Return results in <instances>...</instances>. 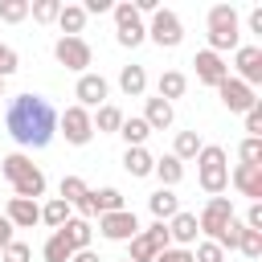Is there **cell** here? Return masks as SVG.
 Instances as JSON below:
<instances>
[{"mask_svg": "<svg viewBox=\"0 0 262 262\" xmlns=\"http://www.w3.org/2000/svg\"><path fill=\"white\" fill-rule=\"evenodd\" d=\"M4 131L20 147H49L53 135H57V111L41 94H16V98H8Z\"/></svg>", "mask_w": 262, "mask_h": 262, "instance_id": "1", "label": "cell"}, {"mask_svg": "<svg viewBox=\"0 0 262 262\" xmlns=\"http://www.w3.org/2000/svg\"><path fill=\"white\" fill-rule=\"evenodd\" d=\"M0 172L8 176L12 192H16V196H25V201H37V196L45 192V172H41L25 151H8V156L0 160Z\"/></svg>", "mask_w": 262, "mask_h": 262, "instance_id": "2", "label": "cell"}, {"mask_svg": "<svg viewBox=\"0 0 262 262\" xmlns=\"http://www.w3.org/2000/svg\"><path fill=\"white\" fill-rule=\"evenodd\" d=\"M196 184L209 196H221L229 188V156H225V147L201 143V151H196Z\"/></svg>", "mask_w": 262, "mask_h": 262, "instance_id": "3", "label": "cell"}, {"mask_svg": "<svg viewBox=\"0 0 262 262\" xmlns=\"http://www.w3.org/2000/svg\"><path fill=\"white\" fill-rule=\"evenodd\" d=\"M205 25H209V49L213 53H225V49L242 45V16H237L233 4H213Z\"/></svg>", "mask_w": 262, "mask_h": 262, "instance_id": "4", "label": "cell"}, {"mask_svg": "<svg viewBox=\"0 0 262 262\" xmlns=\"http://www.w3.org/2000/svg\"><path fill=\"white\" fill-rule=\"evenodd\" d=\"M111 12H115V41H119L123 49L143 45L147 25H143V16L135 12V4H131V0H119V4H111Z\"/></svg>", "mask_w": 262, "mask_h": 262, "instance_id": "5", "label": "cell"}, {"mask_svg": "<svg viewBox=\"0 0 262 262\" xmlns=\"http://www.w3.org/2000/svg\"><path fill=\"white\" fill-rule=\"evenodd\" d=\"M57 135H66V143H74V147H86V143L94 139L90 111H82L78 102H74V106H66V111L57 115Z\"/></svg>", "mask_w": 262, "mask_h": 262, "instance_id": "6", "label": "cell"}, {"mask_svg": "<svg viewBox=\"0 0 262 262\" xmlns=\"http://www.w3.org/2000/svg\"><path fill=\"white\" fill-rule=\"evenodd\" d=\"M53 57H57V66H66V70H74V74H90L94 49H90L82 37H57V41H53Z\"/></svg>", "mask_w": 262, "mask_h": 262, "instance_id": "7", "label": "cell"}, {"mask_svg": "<svg viewBox=\"0 0 262 262\" xmlns=\"http://www.w3.org/2000/svg\"><path fill=\"white\" fill-rule=\"evenodd\" d=\"M147 37H151L160 49H176V45L184 41V25H180V16H176L172 8H156V12H151V25H147Z\"/></svg>", "mask_w": 262, "mask_h": 262, "instance_id": "8", "label": "cell"}, {"mask_svg": "<svg viewBox=\"0 0 262 262\" xmlns=\"http://www.w3.org/2000/svg\"><path fill=\"white\" fill-rule=\"evenodd\" d=\"M229 217H233V205H229V196H209V205L196 213V229H201L209 242H217V233L229 225Z\"/></svg>", "mask_w": 262, "mask_h": 262, "instance_id": "9", "label": "cell"}, {"mask_svg": "<svg viewBox=\"0 0 262 262\" xmlns=\"http://www.w3.org/2000/svg\"><path fill=\"white\" fill-rule=\"evenodd\" d=\"M98 233H102L106 242H131V237L139 233V217H135L131 209L102 213V217H98Z\"/></svg>", "mask_w": 262, "mask_h": 262, "instance_id": "10", "label": "cell"}, {"mask_svg": "<svg viewBox=\"0 0 262 262\" xmlns=\"http://www.w3.org/2000/svg\"><path fill=\"white\" fill-rule=\"evenodd\" d=\"M106 94H111V86H106V78H102V74H78L74 98H78V106H82V111H98V106L106 102Z\"/></svg>", "mask_w": 262, "mask_h": 262, "instance_id": "11", "label": "cell"}, {"mask_svg": "<svg viewBox=\"0 0 262 262\" xmlns=\"http://www.w3.org/2000/svg\"><path fill=\"white\" fill-rule=\"evenodd\" d=\"M233 66H237V82H246L254 90L262 82V45H237L233 49Z\"/></svg>", "mask_w": 262, "mask_h": 262, "instance_id": "12", "label": "cell"}, {"mask_svg": "<svg viewBox=\"0 0 262 262\" xmlns=\"http://www.w3.org/2000/svg\"><path fill=\"white\" fill-rule=\"evenodd\" d=\"M192 66H196V82L201 86H221L225 78H229V66H225V57L221 53H213V49H201L196 57H192Z\"/></svg>", "mask_w": 262, "mask_h": 262, "instance_id": "13", "label": "cell"}, {"mask_svg": "<svg viewBox=\"0 0 262 262\" xmlns=\"http://www.w3.org/2000/svg\"><path fill=\"white\" fill-rule=\"evenodd\" d=\"M217 94H221V102H225V111H233V115H246L254 102H258V94L246 86V82H237V78H225L221 86H217Z\"/></svg>", "mask_w": 262, "mask_h": 262, "instance_id": "14", "label": "cell"}, {"mask_svg": "<svg viewBox=\"0 0 262 262\" xmlns=\"http://www.w3.org/2000/svg\"><path fill=\"white\" fill-rule=\"evenodd\" d=\"M4 217H8L12 229H33V225L41 221V205H37V201H25V196H12L8 209H4Z\"/></svg>", "mask_w": 262, "mask_h": 262, "instance_id": "15", "label": "cell"}, {"mask_svg": "<svg viewBox=\"0 0 262 262\" xmlns=\"http://www.w3.org/2000/svg\"><path fill=\"white\" fill-rule=\"evenodd\" d=\"M229 180H233V188H237L242 196H250V205L262 201V168H254V164H237Z\"/></svg>", "mask_w": 262, "mask_h": 262, "instance_id": "16", "label": "cell"}, {"mask_svg": "<svg viewBox=\"0 0 262 262\" xmlns=\"http://www.w3.org/2000/svg\"><path fill=\"white\" fill-rule=\"evenodd\" d=\"M164 225H168L172 246H180V250H188V246L196 242V233H201V229H196V213H184V209H180L172 221H164Z\"/></svg>", "mask_w": 262, "mask_h": 262, "instance_id": "17", "label": "cell"}, {"mask_svg": "<svg viewBox=\"0 0 262 262\" xmlns=\"http://www.w3.org/2000/svg\"><path fill=\"white\" fill-rule=\"evenodd\" d=\"M147 209H151L156 221H172V217L180 213V196H176L172 188H156V192L147 196Z\"/></svg>", "mask_w": 262, "mask_h": 262, "instance_id": "18", "label": "cell"}, {"mask_svg": "<svg viewBox=\"0 0 262 262\" xmlns=\"http://www.w3.org/2000/svg\"><path fill=\"white\" fill-rule=\"evenodd\" d=\"M66 242H70V250L78 254V250H90V237H94V229H90V221H82V217H70L61 229H57Z\"/></svg>", "mask_w": 262, "mask_h": 262, "instance_id": "19", "label": "cell"}, {"mask_svg": "<svg viewBox=\"0 0 262 262\" xmlns=\"http://www.w3.org/2000/svg\"><path fill=\"white\" fill-rule=\"evenodd\" d=\"M151 131H168L172 127V102H164V98H147V106H143V115H139Z\"/></svg>", "mask_w": 262, "mask_h": 262, "instance_id": "20", "label": "cell"}, {"mask_svg": "<svg viewBox=\"0 0 262 262\" xmlns=\"http://www.w3.org/2000/svg\"><path fill=\"white\" fill-rule=\"evenodd\" d=\"M123 119H127V115H123L115 102H102V106H98V115H90V123H94V131H98V135H119Z\"/></svg>", "mask_w": 262, "mask_h": 262, "instance_id": "21", "label": "cell"}, {"mask_svg": "<svg viewBox=\"0 0 262 262\" xmlns=\"http://www.w3.org/2000/svg\"><path fill=\"white\" fill-rule=\"evenodd\" d=\"M123 168H127V176H151V168H156V156L147 151V147H127L123 151Z\"/></svg>", "mask_w": 262, "mask_h": 262, "instance_id": "22", "label": "cell"}, {"mask_svg": "<svg viewBox=\"0 0 262 262\" xmlns=\"http://www.w3.org/2000/svg\"><path fill=\"white\" fill-rule=\"evenodd\" d=\"M151 176H160V188H176V184L184 180V164H180V160L168 151V156H160V160H156Z\"/></svg>", "mask_w": 262, "mask_h": 262, "instance_id": "23", "label": "cell"}, {"mask_svg": "<svg viewBox=\"0 0 262 262\" xmlns=\"http://www.w3.org/2000/svg\"><path fill=\"white\" fill-rule=\"evenodd\" d=\"M119 90H123L127 98H139V94L147 90V70H143V66H123V70H119Z\"/></svg>", "mask_w": 262, "mask_h": 262, "instance_id": "24", "label": "cell"}, {"mask_svg": "<svg viewBox=\"0 0 262 262\" xmlns=\"http://www.w3.org/2000/svg\"><path fill=\"white\" fill-rule=\"evenodd\" d=\"M156 98H164V102H172V98H184V90H188V78L180 74V70H164L160 74V82H156Z\"/></svg>", "mask_w": 262, "mask_h": 262, "instance_id": "25", "label": "cell"}, {"mask_svg": "<svg viewBox=\"0 0 262 262\" xmlns=\"http://www.w3.org/2000/svg\"><path fill=\"white\" fill-rule=\"evenodd\" d=\"M57 25H61V37H78V33L86 29V8H82V4H61Z\"/></svg>", "mask_w": 262, "mask_h": 262, "instance_id": "26", "label": "cell"}, {"mask_svg": "<svg viewBox=\"0 0 262 262\" xmlns=\"http://www.w3.org/2000/svg\"><path fill=\"white\" fill-rule=\"evenodd\" d=\"M90 205H94V217L127 209V205H123V192H119V188H90Z\"/></svg>", "mask_w": 262, "mask_h": 262, "instance_id": "27", "label": "cell"}, {"mask_svg": "<svg viewBox=\"0 0 262 262\" xmlns=\"http://www.w3.org/2000/svg\"><path fill=\"white\" fill-rule=\"evenodd\" d=\"M119 135L127 139V147H143V143H147V135H151V127H147V123H143L139 115H131V119H123Z\"/></svg>", "mask_w": 262, "mask_h": 262, "instance_id": "28", "label": "cell"}, {"mask_svg": "<svg viewBox=\"0 0 262 262\" xmlns=\"http://www.w3.org/2000/svg\"><path fill=\"white\" fill-rule=\"evenodd\" d=\"M70 217H74V209H70V205L61 201V196H53L49 205H41V221H45L49 229H61V225H66Z\"/></svg>", "mask_w": 262, "mask_h": 262, "instance_id": "29", "label": "cell"}, {"mask_svg": "<svg viewBox=\"0 0 262 262\" xmlns=\"http://www.w3.org/2000/svg\"><path fill=\"white\" fill-rule=\"evenodd\" d=\"M41 258H45V262H70V258H74V250H70V242L53 229V233L45 237V246H41Z\"/></svg>", "mask_w": 262, "mask_h": 262, "instance_id": "30", "label": "cell"}, {"mask_svg": "<svg viewBox=\"0 0 262 262\" xmlns=\"http://www.w3.org/2000/svg\"><path fill=\"white\" fill-rule=\"evenodd\" d=\"M196 151H201V135L196 131H176V143H172V156L184 164V160H196Z\"/></svg>", "mask_w": 262, "mask_h": 262, "instance_id": "31", "label": "cell"}, {"mask_svg": "<svg viewBox=\"0 0 262 262\" xmlns=\"http://www.w3.org/2000/svg\"><path fill=\"white\" fill-rule=\"evenodd\" d=\"M57 192H61V201L74 209V205H78L90 188H86V180H82V176H61V188H57Z\"/></svg>", "mask_w": 262, "mask_h": 262, "instance_id": "32", "label": "cell"}, {"mask_svg": "<svg viewBox=\"0 0 262 262\" xmlns=\"http://www.w3.org/2000/svg\"><path fill=\"white\" fill-rule=\"evenodd\" d=\"M29 12H33V20H37V25H53V20H57V12H61V0H33V4H29Z\"/></svg>", "mask_w": 262, "mask_h": 262, "instance_id": "33", "label": "cell"}, {"mask_svg": "<svg viewBox=\"0 0 262 262\" xmlns=\"http://www.w3.org/2000/svg\"><path fill=\"white\" fill-rule=\"evenodd\" d=\"M29 16V0H0V20L4 25H20Z\"/></svg>", "mask_w": 262, "mask_h": 262, "instance_id": "34", "label": "cell"}, {"mask_svg": "<svg viewBox=\"0 0 262 262\" xmlns=\"http://www.w3.org/2000/svg\"><path fill=\"white\" fill-rule=\"evenodd\" d=\"M237 254H246V258H262V233H258V229H242V237H237Z\"/></svg>", "mask_w": 262, "mask_h": 262, "instance_id": "35", "label": "cell"}, {"mask_svg": "<svg viewBox=\"0 0 262 262\" xmlns=\"http://www.w3.org/2000/svg\"><path fill=\"white\" fill-rule=\"evenodd\" d=\"M237 156H242V164H254V168H262V139L246 135V139H242V147H237Z\"/></svg>", "mask_w": 262, "mask_h": 262, "instance_id": "36", "label": "cell"}, {"mask_svg": "<svg viewBox=\"0 0 262 262\" xmlns=\"http://www.w3.org/2000/svg\"><path fill=\"white\" fill-rule=\"evenodd\" d=\"M192 262H225V250L217 246V242H196V250H192Z\"/></svg>", "mask_w": 262, "mask_h": 262, "instance_id": "37", "label": "cell"}, {"mask_svg": "<svg viewBox=\"0 0 262 262\" xmlns=\"http://www.w3.org/2000/svg\"><path fill=\"white\" fill-rule=\"evenodd\" d=\"M242 229H246V225H242L237 217H229V225L217 233V246H221V250H237V237H242Z\"/></svg>", "mask_w": 262, "mask_h": 262, "instance_id": "38", "label": "cell"}, {"mask_svg": "<svg viewBox=\"0 0 262 262\" xmlns=\"http://www.w3.org/2000/svg\"><path fill=\"white\" fill-rule=\"evenodd\" d=\"M0 262H33V250H29L25 242H16V237H12V242L0 250Z\"/></svg>", "mask_w": 262, "mask_h": 262, "instance_id": "39", "label": "cell"}, {"mask_svg": "<svg viewBox=\"0 0 262 262\" xmlns=\"http://www.w3.org/2000/svg\"><path fill=\"white\" fill-rule=\"evenodd\" d=\"M246 131H250L254 139H262V102H254V106L246 111Z\"/></svg>", "mask_w": 262, "mask_h": 262, "instance_id": "40", "label": "cell"}, {"mask_svg": "<svg viewBox=\"0 0 262 262\" xmlns=\"http://www.w3.org/2000/svg\"><path fill=\"white\" fill-rule=\"evenodd\" d=\"M156 262H192V250H180V246H168L156 254Z\"/></svg>", "mask_w": 262, "mask_h": 262, "instance_id": "41", "label": "cell"}, {"mask_svg": "<svg viewBox=\"0 0 262 262\" xmlns=\"http://www.w3.org/2000/svg\"><path fill=\"white\" fill-rule=\"evenodd\" d=\"M242 225H246V229H258V233H262V201H254V205L246 209V221H242Z\"/></svg>", "mask_w": 262, "mask_h": 262, "instance_id": "42", "label": "cell"}, {"mask_svg": "<svg viewBox=\"0 0 262 262\" xmlns=\"http://www.w3.org/2000/svg\"><path fill=\"white\" fill-rule=\"evenodd\" d=\"M82 8H86V16H90V12H111V0H86Z\"/></svg>", "mask_w": 262, "mask_h": 262, "instance_id": "43", "label": "cell"}, {"mask_svg": "<svg viewBox=\"0 0 262 262\" xmlns=\"http://www.w3.org/2000/svg\"><path fill=\"white\" fill-rule=\"evenodd\" d=\"M8 242H12V225H8V217L0 213V250H4Z\"/></svg>", "mask_w": 262, "mask_h": 262, "instance_id": "44", "label": "cell"}, {"mask_svg": "<svg viewBox=\"0 0 262 262\" xmlns=\"http://www.w3.org/2000/svg\"><path fill=\"white\" fill-rule=\"evenodd\" d=\"M250 33H262V8H250Z\"/></svg>", "mask_w": 262, "mask_h": 262, "instance_id": "45", "label": "cell"}, {"mask_svg": "<svg viewBox=\"0 0 262 262\" xmlns=\"http://www.w3.org/2000/svg\"><path fill=\"white\" fill-rule=\"evenodd\" d=\"M70 262H102V258H98V254H94V250H78V254H74V258H70Z\"/></svg>", "mask_w": 262, "mask_h": 262, "instance_id": "46", "label": "cell"}, {"mask_svg": "<svg viewBox=\"0 0 262 262\" xmlns=\"http://www.w3.org/2000/svg\"><path fill=\"white\" fill-rule=\"evenodd\" d=\"M0 98H4V78H0Z\"/></svg>", "mask_w": 262, "mask_h": 262, "instance_id": "47", "label": "cell"}, {"mask_svg": "<svg viewBox=\"0 0 262 262\" xmlns=\"http://www.w3.org/2000/svg\"><path fill=\"white\" fill-rule=\"evenodd\" d=\"M0 53H4V45H0Z\"/></svg>", "mask_w": 262, "mask_h": 262, "instance_id": "48", "label": "cell"}, {"mask_svg": "<svg viewBox=\"0 0 262 262\" xmlns=\"http://www.w3.org/2000/svg\"><path fill=\"white\" fill-rule=\"evenodd\" d=\"M123 262H127V258H123Z\"/></svg>", "mask_w": 262, "mask_h": 262, "instance_id": "49", "label": "cell"}]
</instances>
